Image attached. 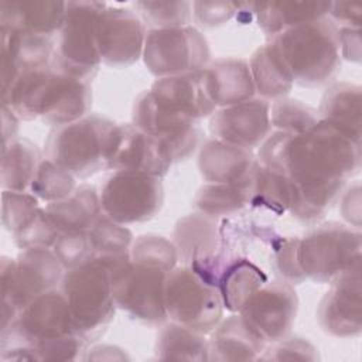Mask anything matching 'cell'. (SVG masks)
<instances>
[{"instance_id":"14","label":"cell","mask_w":362,"mask_h":362,"mask_svg":"<svg viewBox=\"0 0 362 362\" xmlns=\"http://www.w3.org/2000/svg\"><path fill=\"white\" fill-rule=\"evenodd\" d=\"M147 27L130 8L105 6L96 21V41L102 64L126 68L143 57Z\"/></svg>"},{"instance_id":"49","label":"cell","mask_w":362,"mask_h":362,"mask_svg":"<svg viewBox=\"0 0 362 362\" xmlns=\"http://www.w3.org/2000/svg\"><path fill=\"white\" fill-rule=\"evenodd\" d=\"M1 134H3V146L8 144L14 139H17L18 132V116L7 106L1 105Z\"/></svg>"},{"instance_id":"34","label":"cell","mask_w":362,"mask_h":362,"mask_svg":"<svg viewBox=\"0 0 362 362\" xmlns=\"http://www.w3.org/2000/svg\"><path fill=\"white\" fill-rule=\"evenodd\" d=\"M95 257L122 260L130 257V247L134 240L133 233L126 225L117 223L100 215L88 230Z\"/></svg>"},{"instance_id":"40","label":"cell","mask_w":362,"mask_h":362,"mask_svg":"<svg viewBox=\"0 0 362 362\" xmlns=\"http://www.w3.org/2000/svg\"><path fill=\"white\" fill-rule=\"evenodd\" d=\"M1 222L11 235L20 230L40 211V199L28 191H8L1 194Z\"/></svg>"},{"instance_id":"33","label":"cell","mask_w":362,"mask_h":362,"mask_svg":"<svg viewBox=\"0 0 362 362\" xmlns=\"http://www.w3.org/2000/svg\"><path fill=\"white\" fill-rule=\"evenodd\" d=\"M249 199L250 182H206L197 191L194 205L198 212L218 219L219 216H229L242 211L246 205H249Z\"/></svg>"},{"instance_id":"15","label":"cell","mask_w":362,"mask_h":362,"mask_svg":"<svg viewBox=\"0 0 362 362\" xmlns=\"http://www.w3.org/2000/svg\"><path fill=\"white\" fill-rule=\"evenodd\" d=\"M297 310L298 297L294 287L283 280H273L259 287L238 314L269 345L288 335Z\"/></svg>"},{"instance_id":"25","label":"cell","mask_w":362,"mask_h":362,"mask_svg":"<svg viewBox=\"0 0 362 362\" xmlns=\"http://www.w3.org/2000/svg\"><path fill=\"white\" fill-rule=\"evenodd\" d=\"M221 232L218 219L195 212L180 218L174 226L173 243L184 266L211 256L218 250Z\"/></svg>"},{"instance_id":"44","label":"cell","mask_w":362,"mask_h":362,"mask_svg":"<svg viewBox=\"0 0 362 362\" xmlns=\"http://www.w3.org/2000/svg\"><path fill=\"white\" fill-rule=\"evenodd\" d=\"M233 1H192V18L199 27L214 28L228 23L238 13Z\"/></svg>"},{"instance_id":"27","label":"cell","mask_w":362,"mask_h":362,"mask_svg":"<svg viewBox=\"0 0 362 362\" xmlns=\"http://www.w3.org/2000/svg\"><path fill=\"white\" fill-rule=\"evenodd\" d=\"M320 119L354 141L361 143V86L351 82L331 83L317 109Z\"/></svg>"},{"instance_id":"21","label":"cell","mask_w":362,"mask_h":362,"mask_svg":"<svg viewBox=\"0 0 362 362\" xmlns=\"http://www.w3.org/2000/svg\"><path fill=\"white\" fill-rule=\"evenodd\" d=\"M256 167L252 150L223 143L216 139L202 141L198 148V170L206 182H250Z\"/></svg>"},{"instance_id":"38","label":"cell","mask_w":362,"mask_h":362,"mask_svg":"<svg viewBox=\"0 0 362 362\" xmlns=\"http://www.w3.org/2000/svg\"><path fill=\"white\" fill-rule=\"evenodd\" d=\"M320 120L318 110L291 98H280L270 105V124L276 130L298 134Z\"/></svg>"},{"instance_id":"28","label":"cell","mask_w":362,"mask_h":362,"mask_svg":"<svg viewBox=\"0 0 362 362\" xmlns=\"http://www.w3.org/2000/svg\"><path fill=\"white\" fill-rule=\"evenodd\" d=\"M331 1H267L253 3V14L260 30L270 38L322 17H328Z\"/></svg>"},{"instance_id":"1","label":"cell","mask_w":362,"mask_h":362,"mask_svg":"<svg viewBox=\"0 0 362 362\" xmlns=\"http://www.w3.org/2000/svg\"><path fill=\"white\" fill-rule=\"evenodd\" d=\"M361 163V143L321 119L293 134L286 153V170L294 187L288 212L303 223L318 222L338 202Z\"/></svg>"},{"instance_id":"2","label":"cell","mask_w":362,"mask_h":362,"mask_svg":"<svg viewBox=\"0 0 362 362\" xmlns=\"http://www.w3.org/2000/svg\"><path fill=\"white\" fill-rule=\"evenodd\" d=\"M1 105L10 107L20 120L41 119L57 127L89 115L92 86L49 65L20 75L1 92Z\"/></svg>"},{"instance_id":"8","label":"cell","mask_w":362,"mask_h":362,"mask_svg":"<svg viewBox=\"0 0 362 362\" xmlns=\"http://www.w3.org/2000/svg\"><path fill=\"white\" fill-rule=\"evenodd\" d=\"M359 229L325 222L308 230L298 240V262L305 280L331 283L341 273L361 262Z\"/></svg>"},{"instance_id":"26","label":"cell","mask_w":362,"mask_h":362,"mask_svg":"<svg viewBox=\"0 0 362 362\" xmlns=\"http://www.w3.org/2000/svg\"><path fill=\"white\" fill-rule=\"evenodd\" d=\"M45 211L61 235L88 232L102 215L99 192L90 184H79L69 197L47 204Z\"/></svg>"},{"instance_id":"39","label":"cell","mask_w":362,"mask_h":362,"mask_svg":"<svg viewBox=\"0 0 362 362\" xmlns=\"http://www.w3.org/2000/svg\"><path fill=\"white\" fill-rule=\"evenodd\" d=\"M61 232L57 229L45 208L27 222L20 230L13 233V240L17 247L24 249H52L59 239Z\"/></svg>"},{"instance_id":"30","label":"cell","mask_w":362,"mask_h":362,"mask_svg":"<svg viewBox=\"0 0 362 362\" xmlns=\"http://www.w3.org/2000/svg\"><path fill=\"white\" fill-rule=\"evenodd\" d=\"M294 199V187L287 170L280 167H256L250 181V199L253 208L267 209L276 214L288 212Z\"/></svg>"},{"instance_id":"45","label":"cell","mask_w":362,"mask_h":362,"mask_svg":"<svg viewBox=\"0 0 362 362\" xmlns=\"http://www.w3.org/2000/svg\"><path fill=\"white\" fill-rule=\"evenodd\" d=\"M328 17L341 27L361 28L362 4L354 1H331Z\"/></svg>"},{"instance_id":"29","label":"cell","mask_w":362,"mask_h":362,"mask_svg":"<svg viewBox=\"0 0 362 362\" xmlns=\"http://www.w3.org/2000/svg\"><path fill=\"white\" fill-rule=\"evenodd\" d=\"M249 68L256 93L267 102L286 98L294 85L284 61L270 41L253 52Z\"/></svg>"},{"instance_id":"3","label":"cell","mask_w":362,"mask_h":362,"mask_svg":"<svg viewBox=\"0 0 362 362\" xmlns=\"http://www.w3.org/2000/svg\"><path fill=\"white\" fill-rule=\"evenodd\" d=\"M270 42L284 61L294 83L320 88L332 82L341 66L338 25L322 17L288 28Z\"/></svg>"},{"instance_id":"4","label":"cell","mask_w":362,"mask_h":362,"mask_svg":"<svg viewBox=\"0 0 362 362\" xmlns=\"http://www.w3.org/2000/svg\"><path fill=\"white\" fill-rule=\"evenodd\" d=\"M116 134L115 122L89 113L76 122L51 129L44 143L45 158L75 178L92 177L107 168Z\"/></svg>"},{"instance_id":"23","label":"cell","mask_w":362,"mask_h":362,"mask_svg":"<svg viewBox=\"0 0 362 362\" xmlns=\"http://www.w3.org/2000/svg\"><path fill=\"white\" fill-rule=\"evenodd\" d=\"M205 89L216 109L255 98L249 62L240 58H221L201 71Z\"/></svg>"},{"instance_id":"36","label":"cell","mask_w":362,"mask_h":362,"mask_svg":"<svg viewBox=\"0 0 362 362\" xmlns=\"http://www.w3.org/2000/svg\"><path fill=\"white\" fill-rule=\"evenodd\" d=\"M75 188L76 178L69 171L54 161L44 158L38 165L28 192L40 201L51 204L69 197Z\"/></svg>"},{"instance_id":"9","label":"cell","mask_w":362,"mask_h":362,"mask_svg":"<svg viewBox=\"0 0 362 362\" xmlns=\"http://www.w3.org/2000/svg\"><path fill=\"white\" fill-rule=\"evenodd\" d=\"M165 310L170 321L211 334L223 315L219 291L189 266L174 267L165 277Z\"/></svg>"},{"instance_id":"20","label":"cell","mask_w":362,"mask_h":362,"mask_svg":"<svg viewBox=\"0 0 362 362\" xmlns=\"http://www.w3.org/2000/svg\"><path fill=\"white\" fill-rule=\"evenodd\" d=\"M1 92L30 71L49 66L55 52L52 38L0 27Z\"/></svg>"},{"instance_id":"47","label":"cell","mask_w":362,"mask_h":362,"mask_svg":"<svg viewBox=\"0 0 362 362\" xmlns=\"http://www.w3.org/2000/svg\"><path fill=\"white\" fill-rule=\"evenodd\" d=\"M338 40L341 58L349 62H361V28L338 27Z\"/></svg>"},{"instance_id":"46","label":"cell","mask_w":362,"mask_h":362,"mask_svg":"<svg viewBox=\"0 0 362 362\" xmlns=\"http://www.w3.org/2000/svg\"><path fill=\"white\" fill-rule=\"evenodd\" d=\"M342 218L355 229L361 228V185L355 182L346 191H342L339 199Z\"/></svg>"},{"instance_id":"37","label":"cell","mask_w":362,"mask_h":362,"mask_svg":"<svg viewBox=\"0 0 362 362\" xmlns=\"http://www.w3.org/2000/svg\"><path fill=\"white\" fill-rule=\"evenodd\" d=\"M130 259L134 263L168 273L177 266L178 253L173 240L157 233H143L133 240Z\"/></svg>"},{"instance_id":"13","label":"cell","mask_w":362,"mask_h":362,"mask_svg":"<svg viewBox=\"0 0 362 362\" xmlns=\"http://www.w3.org/2000/svg\"><path fill=\"white\" fill-rule=\"evenodd\" d=\"M132 123L154 137L167 151L173 164L189 158L202 144L204 133L199 123L174 116L160 109L148 90L141 92L133 105Z\"/></svg>"},{"instance_id":"42","label":"cell","mask_w":362,"mask_h":362,"mask_svg":"<svg viewBox=\"0 0 362 362\" xmlns=\"http://www.w3.org/2000/svg\"><path fill=\"white\" fill-rule=\"evenodd\" d=\"M52 252L65 270L76 267L95 257L88 232L62 233L52 247Z\"/></svg>"},{"instance_id":"31","label":"cell","mask_w":362,"mask_h":362,"mask_svg":"<svg viewBox=\"0 0 362 362\" xmlns=\"http://www.w3.org/2000/svg\"><path fill=\"white\" fill-rule=\"evenodd\" d=\"M44 160L37 144L28 139H14L1 147V188L28 191L40 163Z\"/></svg>"},{"instance_id":"35","label":"cell","mask_w":362,"mask_h":362,"mask_svg":"<svg viewBox=\"0 0 362 362\" xmlns=\"http://www.w3.org/2000/svg\"><path fill=\"white\" fill-rule=\"evenodd\" d=\"M134 13L141 18L147 30L175 28L189 25L192 20V3L177 1H134Z\"/></svg>"},{"instance_id":"11","label":"cell","mask_w":362,"mask_h":362,"mask_svg":"<svg viewBox=\"0 0 362 362\" xmlns=\"http://www.w3.org/2000/svg\"><path fill=\"white\" fill-rule=\"evenodd\" d=\"M165 277L167 273L134 263L132 259L110 272L112 293L116 308L132 320L146 325L165 322Z\"/></svg>"},{"instance_id":"43","label":"cell","mask_w":362,"mask_h":362,"mask_svg":"<svg viewBox=\"0 0 362 362\" xmlns=\"http://www.w3.org/2000/svg\"><path fill=\"white\" fill-rule=\"evenodd\" d=\"M262 361H317L318 349L307 338L286 335L284 338L270 344L259 356Z\"/></svg>"},{"instance_id":"17","label":"cell","mask_w":362,"mask_h":362,"mask_svg":"<svg viewBox=\"0 0 362 362\" xmlns=\"http://www.w3.org/2000/svg\"><path fill=\"white\" fill-rule=\"evenodd\" d=\"M209 132L223 143L253 150L272 132L270 103L262 98L216 109L209 116Z\"/></svg>"},{"instance_id":"41","label":"cell","mask_w":362,"mask_h":362,"mask_svg":"<svg viewBox=\"0 0 362 362\" xmlns=\"http://www.w3.org/2000/svg\"><path fill=\"white\" fill-rule=\"evenodd\" d=\"M298 238L279 239L273 246L272 267L280 280L294 286L305 280L298 262Z\"/></svg>"},{"instance_id":"12","label":"cell","mask_w":362,"mask_h":362,"mask_svg":"<svg viewBox=\"0 0 362 362\" xmlns=\"http://www.w3.org/2000/svg\"><path fill=\"white\" fill-rule=\"evenodd\" d=\"M102 214L122 225L153 219L164 202L160 177L129 170L113 171L99 192Z\"/></svg>"},{"instance_id":"24","label":"cell","mask_w":362,"mask_h":362,"mask_svg":"<svg viewBox=\"0 0 362 362\" xmlns=\"http://www.w3.org/2000/svg\"><path fill=\"white\" fill-rule=\"evenodd\" d=\"M209 361H252L259 359L267 346L266 341L242 318L233 314L211 332Z\"/></svg>"},{"instance_id":"6","label":"cell","mask_w":362,"mask_h":362,"mask_svg":"<svg viewBox=\"0 0 362 362\" xmlns=\"http://www.w3.org/2000/svg\"><path fill=\"white\" fill-rule=\"evenodd\" d=\"M65 269L52 249H24L16 259L3 256L0 262L1 328L16 320L34 298L55 290Z\"/></svg>"},{"instance_id":"32","label":"cell","mask_w":362,"mask_h":362,"mask_svg":"<svg viewBox=\"0 0 362 362\" xmlns=\"http://www.w3.org/2000/svg\"><path fill=\"white\" fill-rule=\"evenodd\" d=\"M154 354L158 359L202 362L209 361V345L204 334L171 321L158 331Z\"/></svg>"},{"instance_id":"7","label":"cell","mask_w":362,"mask_h":362,"mask_svg":"<svg viewBox=\"0 0 362 362\" xmlns=\"http://www.w3.org/2000/svg\"><path fill=\"white\" fill-rule=\"evenodd\" d=\"M100 1H66L64 24L57 34L51 66L65 75L90 82L102 64L96 21L105 7Z\"/></svg>"},{"instance_id":"16","label":"cell","mask_w":362,"mask_h":362,"mask_svg":"<svg viewBox=\"0 0 362 362\" xmlns=\"http://www.w3.org/2000/svg\"><path fill=\"white\" fill-rule=\"evenodd\" d=\"M361 262L331 281L329 290L317 308V320L324 332L337 338H354L362 332Z\"/></svg>"},{"instance_id":"48","label":"cell","mask_w":362,"mask_h":362,"mask_svg":"<svg viewBox=\"0 0 362 362\" xmlns=\"http://www.w3.org/2000/svg\"><path fill=\"white\" fill-rule=\"evenodd\" d=\"M86 361H124L130 359L129 355L116 345H95L89 351H86V355L82 358Z\"/></svg>"},{"instance_id":"22","label":"cell","mask_w":362,"mask_h":362,"mask_svg":"<svg viewBox=\"0 0 362 362\" xmlns=\"http://www.w3.org/2000/svg\"><path fill=\"white\" fill-rule=\"evenodd\" d=\"M66 1L54 0H1L0 27L52 38L64 20Z\"/></svg>"},{"instance_id":"10","label":"cell","mask_w":362,"mask_h":362,"mask_svg":"<svg viewBox=\"0 0 362 362\" xmlns=\"http://www.w3.org/2000/svg\"><path fill=\"white\" fill-rule=\"evenodd\" d=\"M143 62L158 78L199 72L211 62L205 35L192 25L147 30Z\"/></svg>"},{"instance_id":"19","label":"cell","mask_w":362,"mask_h":362,"mask_svg":"<svg viewBox=\"0 0 362 362\" xmlns=\"http://www.w3.org/2000/svg\"><path fill=\"white\" fill-rule=\"evenodd\" d=\"M173 163L164 147L133 123L117 124L115 147L107 170H129L163 178Z\"/></svg>"},{"instance_id":"18","label":"cell","mask_w":362,"mask_h":362,"mask_svg":"<svg viewBox=\"0 0 362 362\" xmlns=\"http://www.w3.org/2000/svg\"><path fill=\"white\" fill-rule=\"evenodd\" d=\"M148 93L160 109L194 123H199L216 110L205 89L201 71L158 78Z\"/></svg>"},{"instance_id":"5","label":"cell","mask_w":362,"mask_h":362,"mask_svg":"<svg viewBox=\"0 0 362 362\" xmlns=\"http://www.w3.org/2000/svg\"><path fill=\"white\" fill-rule=\"evenodd\" d=\"M129 259L93 257L65 270L59 290L71 307L81 334L89 344L99 339L115 318L116 304L110 272Z\"/></svg>"}]
</instances>
